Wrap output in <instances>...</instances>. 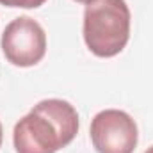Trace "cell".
<instances>
[{"instance_id":"obj_2","label":"cell","mask_w":153,"mask_h":153,"mask_svg":"<svg viewBox=\"0 0 153 153\" xmlns=\"http://www.w3.org/2000/svg\"><path fill=\"white\" fill-rule=\"evenodd\" d=\"M130 7L125 0H94L84 11V41L102 59L123 52L130 39Z\"/></svg>"},{"instance_id":"obj_8","label":"cell","mask_w":153,"mask_h":153,"mask_svg":"<svg viewBox=\"0 0 153 153\" xmlns=\"http://www.w3.org/2000/svg\"><path fill=\"white\" fill-rule=\"evenodd\" d=\"M144 153H153V146H150V148H148V150H146Z\"/></svg>"},{"instance_id":"obj_4","label":"cell","mask_w":153,"mask_h":153,"mask_svg":"<svg viewBox=\"0 0 153 153\" xmlns=\"http://www.w3.org/2000/svg\"><path fill=\"white\" fill-rule=\"evenodd\" d=\"M89 134L98 153H134L139 141L134 117L117 109L98 112L91 121Z\"/></svg>"},{"instance_id":"obj_3","label":"cell","mask_w":153,"mask_h":153,"mask_svg":"<svg viewBox=\"0 0 153 153\" xmlns=\"http://www.w3.org/2000/svg\"><path fill=\"white\" fill-rule=\"evenodd\" d=\"M0 48L7 62L18 68H30L46 53L45 29L30 16H18L4 29Z\"/></svg>"},{"instance_id":"obj_1","label":"cell","mask_w":153,"mask_h":153,"mask_svg":"<svg viewBox=\"0 0 153 153\" xmlns=\"http://www.w3.org/2000/svg\"><path fill=\"white\" fill-rule=\"evenodd\" d=\"M78 112L66 100L48 98L36 103L13 130L16 153H57L78 134Z\"/></svg>"},{"instance_id":"obj_6","label":"cell","mask_w":153,"mask_h":153,"mask_svg":"<svg viewBox=\"0 0 153 153\" xmlns=\"http://www.w3.org/2000/svg\"><path fill=\"white\" fill-rule=\"evenodd\" d=\"M75 2H80V4H85V5H87V4H91V2H94V0H75Z\"/></svg>"},{"instance_id":"obj_7","label":"cell","mask_w":153,"mask_h":153,"mask_svg":"<svg viewBox=\"0 0 153 153\" xmlns=\"http://www.w3.org/2000/svg\"><path fill=\"white\" fill-rule=\"evenodd\" d=\"M2 137H4V130H2V123H0V146H2Z\"/></svg>"},{"instance_id":"obj_5","label":"cell","mask_w":153,"mask_h":153,"mask_svg":"<svg viewBox=\"0 0 153 153\" xmlns=\"http://www.w3.org/2000/svg\"><path fill=\"white\" fill-rule=\"evenodd\" d=\"M46 0H0L2 5L7 7H22V9H36L41 7Z\"/></svg>"}]
</instances>
